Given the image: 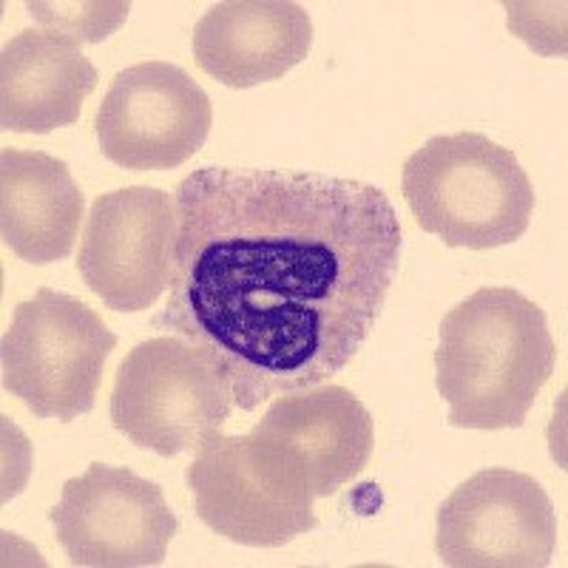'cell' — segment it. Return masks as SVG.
I'll use <instances>...</instances> for the list:
<instances>
[{
    "label": "cell",
    "mask_w": 568,
    "mask_h": 568,
    "mask_svg": "<svg viewBox=\"0 0 568 568\" xmlns=\"http://www.w3.org/2000/svg\"><path fill=\"white\" fill-rule=\"evenodd\" d=\"M169 302L154 318L225 373L242 413L342 373L382 316L400 222L382 187L205 165L176 187Z\"/></svg>",
    "instance_id": "cell-1"
},
{
    "label": "cell",
    "mask_w": 568,
    "mask_h": 568,
    "mask_svg": "<svg viewBox=\"0 0 568 568\" xmlns=\"http://www.w3.org/2000/svg\"><path fill=\"white\" fill-rule=\"evenodd\" d=\"M435 378L455 429H520L557 347L546 313L511 287H480L446 313L438 329Z\"/></svg>",
    "instance_id": "cell-2"
},
{
    "label": "cell",
    "mask_w": 568,
    "mask_h": 568,
    "mask_svg": "<svg viewBox=\"0 0 568 568\" xmlns=\"http://www.w3.org/2000/svg\"><path fill=\"white\" fill-rule=\"evenodd\" d=\"M400 191L420 231L491 251L529 231L535 191L511 149L478 131L438 134L404 162Z\"/></svg>",
    "instance_id": "cell-3"
},
{
    "label": "cell",
    "mask_w": 568,
    "mask_h": 568,
    "mask_svg": "<svg viewBox=\"0 0 568 568\" xmlns=\"http://www.w3.org/2000/svg\"><path fill=\"white\" fill-rule=\"evenodd\" d=\"M236 409L233 387L216 364L180 336L136 344L111 389V424L160 458L200 453Z\"/></svg>",
    "instance_id": "cell-4"
},
{
    "label": "cell",
    "mask_w": 568,
    "mask_h": 568,
    "mask_svg": "<svg viewBox=\"0 0 568 568\" xmlns=\"http://www.w3.org/2000/svg\"><path fill=\"white\" fill-rule=\"evenodd\" d=\"M242 444L247 464L267 486L313 504L362 475L373 455L375 426L347 387L318 384L273 398Z\"/></svg>",
    "instance_id": "cell-5"
},
{
    "label": "cell",
    "mask_w": 568,
    "mask_h": 568,
    "mask_svg": "<svg viewBox=\"0 0 568 568\" xmlns=\"http://www.w3.org/2000/svg\"><path fill=\"white\" fill-rule=\"evenodd\" d=\"M116 336L80 298L40 287L14 307L0 342L3 389L38 418L74 420L94 409Z\"/></svg>",
    "instance_id": "cell-6"
},
{
    "label": "cell",
    "mask_w": 568,
    "mask_h": 568,
    "mask_svg": "<svg viewBox=\"0 0 568 568\" xmlns=\"http://www.w3.org/2000/svg\"><path fill=\"white\" fill-rule=\"evenodd\" d=\"M49 520L69 562L80 568L162 566L180 526L160 484L109 464H91L85 475L65 480Z\"/></svg>",
    "instance_id": "cell-7"
},
{
    "label": "cell",
    "mask_w": 568,
    "mask_h": 568,
    "mask_svg": "<svg viewBox=\"0 0 568 568\" xmlns=\"http://www.w3.org/2000/svg\"><path fill=\"white\" fill-rule=\"evenodd\" d=\"M555 542V504L526 471H475L438 509L435 549L449 568H546Z\"/></svg>",
    "instance_id": "cell-8"
},
{
    "label": "cell",
    "mask_w": 568,
    "mask_h": 568,
    "mask_svg": "<svg viewBox=\"0 0 568 568\" xmlns=\"http://www.w3.org/2000/svg\"><path fill=\"white\" fill-rule=\"evenodd\" d=\"M211 123L205 89L162 60L120 71L94 116L100 151L125 171L180 169L200 154Z\"/></svg>",
    "instance_id": "cell-9"
},
{
    "label": "cell",
    "mask_w": 568,
    "mask_h": 568,
    "mask_svg": "<svg viewBox=\"0 0 568 568\" xmlns=\"http://www.w3.org/2000/svg\"><path fill=\"white\" fill-rule=\"evenodd\" d=\"M176 227V202L162 187L134 185L98 196L80 242V276L111 311H149L171 287Z\"/></svg>",
    "instance_id": "cell-10"
},
{
    "label": "cell",
    "mask_w": 568,
    "mask_h": 568,
    "mask_svg": "<svg viewBox=\"0 0 568 568\" xmlns=\"http://www.w3.org/2000/svg\"><path fill=\"white\" fill-rule=\"evenodd\" d=\"M196 515L211 531L251 549H278L316 529L311 500L282 495L245 458L242 435H213L185 471Z\"/></svg>",
    "instance_id": "cell-11"
},
{
    "label": "cell",
    "mask_w": 568,
    "mask_h": 568,
    "mask_svg": "<svg viewBox=\"0 0 568 568\" xmlns=\"http://www.w3.org/2000/svg\"><path fill=\"white\" fill-rule=\"evenodd\" d=\"M313 45V20L287 0L213 3L194 27V58L227 89H253L284 78L304 63Z\"/></svg>",
    "instance_id": "cell-12"
},
{
    "label": "cell",
    "mask_w": 568,
    "mask_h": 568,
    "mask_svg": "<svg viewBox=\"0 0 568 568\" xmlns=\"http://www.w3.org/2000/svg\"><path fill=\"white\" fill-rule=\"evenodd\" d=\"M98 69L74 40L23 29L0 52V129L49 134L80 120Z\"/></svg>",
    "instance_id": "cell-13"
},
{
    "label": "cell",
    "mask_w": 568,
    "mask_h": 568,
    "mask_svg": "<svg viewBox=\"0 0 568 568\" xmlns=\"http://www.w3.org/2000/svg\"><path fill=\"white\" fill-rule=\"evenodd\" d=\"M85 194L63 160L43 151H0V236L32 265H52L74 247Z\"/></svg>",
    "instance_id": "cell-14"
},
{
    "label": "cell",
    "mask_w": 568,
    "mask_h": 568,
    "mask_svg": "<svg viewBox=\"0 0 568 568\" xmlns=\"http://www.w3.org/2000/svg\"><path fill=\"white\" fill-rule=\"evenodd\" d=\"M27 9L40 27L83 45L114 34L129 18L131 3H27Z\"/></svg>",
    "instance_id": "cell-15"
}]
</instances>
